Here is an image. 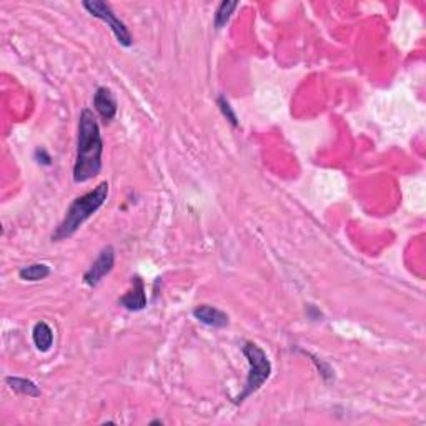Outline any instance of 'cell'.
Returning a JSON list of instances; mask_svg holds the SVG:
<instances>
[{
	"mask_svg": "<svg viewBox=\"0 0 426 426\" xmlns=\"http://www.w3.org/2000/svg\"><path fill=\"white\" fill-rule=\"evenodd\" d=\"M103 140L101 127L90 108H84L79 119L77 157L74 165V182L85 183L102 172Z\"/></svg>",
	"mask_w": 426,
	"mask_h": 426,
	"instance_id": "6da1fadb",
	"label": "cell"
},
{
	"mask_svg": "<svg viewBox=\"0 0 426 426\" xmlns=\"http://www.w3.org/2000/svg\"><path fill=\"white\" fill-rule=\"evenodd\" d=\"M108 192H110V185L108 182H102L93 190H90L89 193L75 198L67 208L65 217L58 224L56 232L52 233V242H63V240L70 238L72 235L79 232L80 226L103 207V203L107 202Z\"/></svg>",
	"mask_w": 426,
	"mask_h": 426,
	"instance_id": "7a4b0ae2",
	"label": "cell"
},
{
	"mask_svg": "<svg viewBox=\"0 0 426 426\" xmlns=\"http://www.w3.org/2000/svg\"><path fill=\"white\" fill-rule=\"evenodd\" d=\"M243 355L248 361V375L247 382H245L243 392L235 398V405H242V403L250 398L253 393H257L264 385L269 382L271 375V363L266 356V353L262 350L257 343L247 342L243 345Z\"/></svg>",
	"mask_w": 426,
	"mask_h": 426,
	"instance_id": "3957f363",
	"label": "cell"
},
{
	"mask_svg": "<svg viewBox=\"0 0 426 426\" xmlns=\"http://www.w3.org/2000/svg\"><path fill=\"white\" fill-rule=\"evenodd\" d=\"M82 6H84V8L90 13V15L95 17V19L103 20L108 27H110V30L113 32V35H115V39L119 40L120 45H124V47H132L134 45L132 34H130L129 27H127L124 22L117 17V13L112 11L110 4L102 2V0H85Z\"/></svg>",
	"mask_w": 426,
	"mask_h": 426,
	"instance_id": "277c9868",
	"label": "cell"
},
{
	"mask_svg": "<svg viewBox=\"0 0 426 426\" xmlns=\"http://www.w3.org/2000/svg\"><path fill=\"white\" fill-rule=\"evenodd\" d=\"M113 265H115V250H113L112 245H107L95 258L90 269L84 273V283L89 287H97L103 276H107L113 270Z\"/></svg>",
	"mask_w": 426,
	"mask_h": 426,
	"instance_id": "5b68a950",
	"label": "cell"
},
{
	"mask_svg": "<svg viewBox=\"0 0 426 426\" xmlns=\"http://www.w3.org/2000/svg\"><path fill=\"white\" fill-rule=\"evenodd\" d=\"M93 107L105 124L115 119L117 110H119V103H117L115 95H113L112 90L107 87H98L95 90Z\"/></svg>",
	"mask_w": 426,
	"mask_h": 426,
	"instance_id": "8992f818",
	"label": "cell"
},
{
	"mask_svg": "<svg viewBox=\"0 0 426 426\" xmlns=\"http://www.w3.org/2000/svg\"><path fill=\"white\" fill-rule=\"evenodd\" d=\"M119 303L129 311H140L147 306V293H145L143 280L140 276H134L132 287L124 297H120Z\"/></svg>",
	"mask_w": 426,
	"mask_h": 426,
	"instance_id": "52a82bcc",
	"label": "cell"
},
{
	"mask_svg": "<svg viewBox=\"0 0 426 426\" xmlns=\"http://www.w3.org/2000/svg\"><path fill=\"white\" fill-rule=\"evenodd\" d=\"M193 316L200 323L207 326H213V328H225L230 323L228 315L221 311L220 308L212 305H198L193 308Z\"/></svg>",
	"mask_w": 426,
	"mask_h": 426,
	"instance_id": "ba28073f",
	"label": "cell"
},
{
	"mask_svg": "<svg viewBox=\"0 0 426 426\" xmlns=\"http://www.w3.org/2000/svg\"><path fill=\"white\" fill-rule=\"evenodd\" d=\"M32 340H34V345L39 351L47 353L53 345V332L45 321H39L35 323L34 330H32Z\"/></svg>",
	"mask_w": 426,
	"mask_h": 426,
	"instance_id": "9c48e42d",
	"label": "cell"
},
{
	"mask_svg": "<svg viewBox=\"0 0 426 426\" xmlns=\"http://www.w3.org/2000/svg\"><path fill=\"white\" fill-rule=\"evenodd\" d=\"M6 383H7V387L12 389V392L19 393V395L30 396V398L40 396V388L34 382H32V380L19 378V376H7Z\"/></svg>",
	"mask_w": 426,
	"mask_h": 426,
	"instance_id": "30bf717a",
	"label": "cell"
},
{
	"mask_svg": "<svg viewBox=\"0 0 426 426\" xmlns=\"http://www.w3.org/2000/svg\"><path fill=\"white\" fill-rule=\"evenodd\" d=\"M49 275H51V266L45 264H32L19 271L20 280H24V282H40V280L47 278Z\"/></svg>",
	"mask_w": 426,
	"mask_h": 426,
	"instance_id": "8fae6325",
	"label": "cell"
},
{
	"mask_svg": "<svg viewBox=\"0 0 426 426\" xmlns=\"http://www.w3.org/2000/svg\"><path fill=\"white\" fill-rule=\"evenodd\" d=\"M238 7V2H232V0H224V2L220 4L219 8H217L215 17H213V25H215V29H224V27L228 24V20L232 19L235 8Z\"/></svg>",
	"mask_w": 426,
	"mask_h": 426,
	"instance_id": "7c38bea8",
	"label": "cell"
},
{
	"mask_svg": "<svg viewBox=\"0 0 426 426\" xmlns=\"http://www.w3.org/2000/svg\"><path fill=\"white\" fill-rule=\"evenodd\" d=\"M217 105H219V108H220V112L224 113V117L226 120L230 122V124H232L233 127H238V119H237V113L233 112V108H232V105H230V102L226 101V97H224V95H220L219 98H217Z\"/></svg>",
	"mask_w": 426,
	"mask_h": 426,
	"instance_id": "4fadbf2b",
	"label": "cell"
},
{
	"mask_svg": "<svg viewBox=\"0 0 426 426\" xmlns=\"http://www.w3.org/2000/svg\"><path fill=\"white\" fill-rule=\"evenodd\" d=\"M35 160H37L40 165H51L52 163L51 155H49L44 148H37V150H35Z\"/></svg>",
	"mask_w": 426,
	"mask_h": 426,
	"instance_id": "5bb4252c",
	"label": "cell"
},
{
	"mask_svg": "<svg viewBox=\"0 0 426 426\" xmlns=\"http://www.w3.org/2000/svg\"><path fill=\"white\" fill-rule=\"evenodd\" d=\"M150 425H163V421H160V420H153V421H150Z\"/></svg>",
	"mask_w": 426,
	"mask_h": 426,
	"instance_id": "9a60e30c",
	"label": "cell"
}]
</instances>
